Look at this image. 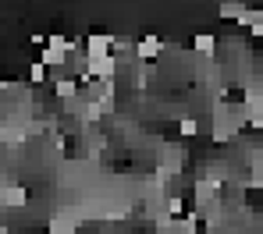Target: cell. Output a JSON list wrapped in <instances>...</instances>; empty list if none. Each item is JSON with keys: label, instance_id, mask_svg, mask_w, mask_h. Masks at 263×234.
I'll return each mask as SVG.
<instances>
[{"label": "cell", "instance_id": "obj_2", "mask_svg": "<svg viewBox=\"0 0 263 234\" xmlns=\"http://www.w3.org/2000/svg\"><path fill=\"white\" fill-rule=\"evenodd\" d=\"M213 43H217L213 36H196V50H203V54H213Z\"/></svg>", "mask_w": 263, "mask_h": 234}, {"label": "cell", "instance_id": "obj_1", "mask_svg": "<svg viewBox=\"0 0 263 234\" xmlns=\"http://www.w3.org/2000/svg\"><path fill=\"white\" fill-rule=\"evenodd\" d=\"M157 50H160V39L157 36H146L142 43H139V54H157Z\"/></svg>", "mask_w": 263, "mask_h": 234}]
</instances>
